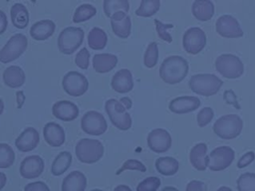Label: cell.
Returning a JSON list of instances; mask_svg holds the SVG:
<instances>
[{"mask_svg":"<svg viewBox=\"0 0 255 191\" xmlns=\"http://www.w3.org/2000/svg\"><path fill=\"white\" fill-rule=\"evenodd\" d=\"M189 70L188 62L181 56L172 55L166 57L159 67V77L161 80L170 85L180 83Z\"/></svg>","mask_w":255,"mask_h":191,"instance_id":"6da1fadb","label":"cell"},{"mask_svg":"<svg viewBox=\"0 0 255 191\" xmlns=\"http://www.w3.org/2000/svg\"><path fill=\"white\" fill-rule=\"evenodd\" d=\"M188 85L193 93L210 96L219 92L223 82L213 74H196L189 79Z\"/></svg>","mask_w":255,"mask_h":191,"instance_id":"7a4b0ae2","label":"cell"},{"mask_svg":"<svg viewBox=\"0 0 255 191\" xmlns=\"http://www.w3.org/2000/svg\"><path fill=\"white\" fill-rule=\"evenodd\" d=\"M214 133L223 139L237 137L243 128V120L238 114L230 113L220 116L213 124Z\"/></svg>","mask_w":255,"mask_h":191,"instance_id":"3957f363","label":"cell"},{"mask_svg":"<svg viewBox=\"0 0 255 191\" xmlns=\"http://www.w3.org/2000/svg\"><path fill=\"white\" fill-rule=\"evenodd\" d=\"M75 152L81 162L92 164L99 161L104 155V145L98 139L82 138L77 142Z\"/></svg>","mask_w":255,"mask_h":191,"instance_id":"277c9868","label":"cell"},{"mask_svg":"<svg viewBox=\"0 0 255 191\" xmlns=\"http://www.w3.org/2000/svg\"><path fill=\"white\" fill-rule=\"evenodd\" d=\"M84 30L80 27L69 26L63 29L58 37V49L61 53L66 55L73 54L83 43Z\"/></svg>","mask_w":255,"mask_h":191,"instance_id":"5b68a950","label":"cell"},{"mask_svg":"<svg viewBox=\"0 0 255 191\" xmlns=\"http://www.w3.org/2000/svg\"><path fill=\"white\" fill-rule=\"evenodd\" d=\"M215 68L221 76L227 79H236L243 75L244 65L239 57L233 54H222L215 60Z\"/></svg>","mask_w":255,"mask_h":191,"instance_id":"8992f818","label":"cell"},{"mask_svg":"<svg viewBox=\"0 0 255 191\" xmlns=\"http://www.w3.org/2000/svg\"><path fill=\"white\" fill-rule=\"evenodd\" d=\"M105 109L112 123L121 130H128L132 123L129 113L123 103L115 98H110L105 103Z\"/></svg>","mask_w":255,"mask_h":191,"instance_id":"52a82bcc","label":"cell"},{"mask_svg":"<svg viewBox=\"0 0 255 191\" xmlns=\"http://www.w3.org/2000/svg\"><path fill=\"white\" fill-rule=\"evenodd\" d=\"M27 46L28 40L24 34H14L0 50V62L7 64L15 61L25 52Z\"/></svg>","mask_w":255,"mask_h":191,"instance_id":"ba28073f","label":"cell"},{"mask_svg":"<svg viewBox=\"0 0 255 191\" xmlns=\"http://www.w3.org/2000/svg\"><path fill=\"white\" fill-rule=\"evenodd\" d=\"M62 87L68 95L72 96H80L88 91L89 82L80 72L70 71L63 77Z\"/></svg>","mask_w":255,"mask_h":191,"instance_id":"9c48e42d","label":"cell"},{"mask_svg":"<svg viewBox=\"0 0 255 191\" xmlns=\"http://www.w3.org/2000/svg\"><path fill=\"white\" fill-rule=\"evenodd\" d=\"M182 45L188 54L196 55L203 50L206 45L205 32L199 27L188 28L182 37Z\"/></svg>","mask_w":255,"mask_h":191,"instance_id":"30bf717a","label":"cell"},{"mask_svg":"<svg viewBox=\"0 0 255 191\" xmlns=\"http://www.w3.org/2000/svg\"><path fill=\"white\" fill-rule=\"evenodd\" d=\"M81 127L88 134L101 135L106 132L108 124L106 118L101 112L89 110L82 116Z\"/></svg>","mask_w":255,"mask_h":191,"instance_id":"8fae6325","label":"cell"},{"mask_svg":"<svg viewBox=\"0 0 255 191\" xmlns=\"http://www.w3.org/2000/svg\"><path fill=\"white\" fill-rule=\"evenodd\" d=\"M208 168L212 171H221L230 166L235 157V152L230 146H218L208 155Z\"/></svg>","mask_w":255,"mask_h":191,"instance_id":"7c38bea8","label":"cell"},{"mask_svg":"<svg viewBox=\"0 0 255 191\" xmlns=\"http://www.w3.org/2000/svg\"><path fill=\"white\" fill-rule=\"evenodd\" d=\"M147 146L155 153H162L167 151L172 144L171 135L163 128L152 129L146 138Z\"/></svg>","mask_w":255,"mask_h":191,"instance_id":"4fadbf2b","label":"cell"},{"mask_svg":"<svg viewBox=\"0 0 255 191\" xmlns=\"http://www.w3.org/2000/svg\"><path fill=\"white\" fill-rule=\"evenodd\" d=\"M216 32L225 38H239L243 36V31L239 22L231 15L220 16L215 23Z\"/></svg>","mask_w":255,"mask_h":191,"instance_id":"5bb4252c","label":"cell"},{"mask_svg":"<svg viewBox=\"0 0 255 191\" xmlns=\"http://www.w3.org/2000/svg\"><path fill=\"white\" fill-rule=\"evenodd\" d=\"M44 160L39 155H30L25 157L20 163V174L26 179H32L40 176L44 171Z\"/></svg>","mask_w":255,"mask_h":191,"instance_id":"9a60e30c","label":"cell"},{"mask_svg":"<svg viewBox=\"0 0 255 191\" xmlns=\"http://www.w3.org/2000/svg\"><path fill=\"white\" fill-rule=\"evenodd\" d=\"M53 115L63 121H71L78 117L79 107L70 100H58L52 106Z\"/></svg>","mask_w":255,"mask_h":191,"instance_id":"2e32d148","label":"cell"},{"mask_svg":"<svg viewBox=\"0 0 255 191\" xmlns=\"http://www.w3.org/2000/svg\"><path fill=\"white\" fill-rule=\"evenodd\" d=\"M200 105V99L197 96H182L173 98L169 104L168 108L170 111L178 114L187 113L195 110Z\"/></svg>","mask_w":255,"mask_h":191,"instance_id":"e0dca14e","label":"cell"},{"mask_svg":"<svg viewBox=\"0 0 255 191\" xmlns=\"http://www.w3.org/2000/svg\"><path fill=\"white\" fill-rule=\"evenodd\" d=\"M40 141V135L36 128L34 127H26L15 139L16 147L22 151L27 152L31 151L37 147Z\"/></svg>","mask_w":255,"mask_h":191,"instance_id":"ac0fdd59","label":"cell"},{"mask_svg":"<svg viewBox=\"0 0 255 191\" xmlns=\"http://www.w3.org/2000/svg\"><path fill=\"white\" fill-rule=\"evenodd\" d=\"M113 32L120 38H128L131 30L130 17L124 11L116 12L111 16Z\"/></svg>","mask_w":255,"mask_h":191,"instance_id":"d6986e66","label":"cell"},{"mask_svg":"<svg viewBox=\"0 0 255 191\" xmlns=\"http://www.w3.org/2000/svg\"><path fill=\"white\" fill-rule=\"evenodd\" d=\"M111 86L114 91L120 94H127L133 88L131 72L128 69H121L113 76Z\"/></svg>","mask_w":255,"mask_h":191,"instance_id":"ffe728a7","label":"cell"},{"mask_svg":"<svg viewBox=\"0 0 255 191\" xmlns=\"http://www.w3.org/2000/svg\"><path fill=\"white\" fill-rule=\"evenodd\" d=\"M43 135L46 142L53 147L61 146L66 139L64 128L54 121H50L45 124L43 128Z\"/></svg>","mask_w":255,"mask_h":191,"instance_id":"44dd1931","label":"cell"},{"mask_svg":"<svg viewBox=\"0 0 255 191\" xmlns=\"http://www.w3.org/2000/svg\"><path fill=\"white\" fill-rule=\"evenodd\" d=\"M189 160L195 169L204 171L208 167L209 162V157L207 155V145L203 142L195 144L189 152Z\"/></svg>","mask_w":255,"mask_h":191,"instance_id":"7402d4cb","label":"cell"},{"mask_svg":"<svg viewBox=\"0 0 255 191\" xmlns=\"http://www.w3.org/2000/svg\"><path fill=\"white\" fill-rule=\"evenodd\" d=\"M56 29V24L50 19L35 22L30 28V35L37 41H44L51 37Z\"/></svg>","mask_w":255,"mask_h":191,"instance_id":"603a6c76","label":"cell"},{"mask_svg":"<svg viewBox=\"0 0 255 191\" xmlns=\"http://www.w3.org/2000/svg\"><path fill=\"white\" fill-rule=\"evenodd\" d=\"M87 187V178L79 170L70 172L62 182V191H85Z\"/></svg>","mask_w":255,"mask_h":191,"instance_id":"cb8c5ba5","label":"cell"},{"mask_svg":"<svg viewBox=\"0 0 255 191\" xmlns=\"http://www.w3.org/2000/svg\"><path fill=\"white\" fill-rule=\"evenodd\" d=\"M26 80V76L22 68L19 66H9L3 72V81L4 84L9 88H20L24 85Z\"/></svg>","mask_w":255,"mask_h":191,"instance_id":"d4e9b609","label":"cell"},{"mask_svg":"<svg viewBox=\"0 0 255 191\" xmlns=\"http://www.w3.org/2000/svg\"><path fill=\"white\" fill-rule=\"evenodd\" d=\"M118 64V57L114 54L102 53L93 57V68L97 73L104 74L113 70Z\"/></svg>","mask_w":255,"mask_h":191,"instance_id":"484cf974","label":"cell"},{"mask_svg":"<svg viewBox=\"0 0 255 191\" xmlns=\"http://www.w3.org/2000/svg\"><path fill=\"white\" fill-rule=\"evenodd\" d=\"M191 11L199 21H208L214 14V4L210 0H195L192 3Z\"/></svg>","mask_w":255,"mask_h":191,"instance_id":"4316f807","label":"cell"},{"mask_svg":"<svg viewBox=\"0 0 255 191\" xmlns=\"http://www.w3.org/2000/svg\"><path fill=\"white\" fill-rule=\"evenodd\" d=\"M12 24L18 29H24L29 23V12L22 3H15L10 9Z\"/></svg>","mask_w":255,"mask_h":191,"instance_id":"83f0119b","label":"cell"},{"mask_svg":"<svg viewBox=\"0 0 255 191\" xmlns=\"http://www.w3.org/2000/svg\"><path fill=\"white\" fill-rule=\"evenodd\" d=\"M155 168L160 174L164 176H171L178 171L179 162L171 156L158 157L155 160Z\"/></svg>","mask_w":255,"mask_h":191,"instance_id":"f1b7e54d","label":"cell"},{"mask_svg":"<svg viewBox=\"0 0 255 191\" xmlns=\"http://www.w3.org/2000/svg\"><path fill=\"white\" fill-rule=\"evenodd\" d=\"M72 154L69 151L60 152L53 160L51 172L55 176H59L66 172L72 163Z\"/></svg>","mask_w":255,"mask_h":191,"instance_id":"f546056e","label":"cell"},{"mask_svg":"<svg viewBox=\"0 0 255 191\" xmlns=\"http://www.w3.org/2000/svg\"><path fill=\"white\" fill-rule=\"evenodd\" d=\"M108 42L107 33L99 27H94L88 34V44L93 50H102Z\"/></svg>","mask_w":255,"mask_h":191,"instance_id":"4dcf8cb0","label":"cell"},{"mask_svg":"<svg viewBox=\"0 0 255 191\" xmlns=\"http://www.w3.org/2000/svg\"><path fill=\"white\" fill-rule=\"evenodd\" d=\"M103 7L105 14L111 18L113 14L119 11L128 13L129 10V3L128 0H104Z\"/></svg>","mask_w":255,"mask_h":191,"instance_id":"1f68e13d","label":"cell"},{"mask_svg":"<svg viewBox=\"0 0 255 191\" xmlns=\"http://www.w3.org/2000/svg\"><path fill=\"white\" fill-rule=\"evenodd\" d=\"M96 13H97V9L92 4H89V3L81 4L75 10V13L73 16V22L81 23V22L87 21L92 17H94Z\"/></svg>","mask_w":255,"mask_h":191,"instance_id":"d6a6232c","label":"cell"},{"mask_svg":"<svg viewBox=\"0 0 255 191\" xmlns=\"http://www.w3.org/2000/svg\"><path fill=\"white\" fill-rule=\"evenodd\" d=\"M160 7L159 0H141L135 14L140 17H150L155 14Z\"/></svg>","mask_w":255,"mask_h":191,"instance_id":"836d02e7","label":"cell"},{"mask_svg":"<svg viewBox=\"0 0 255 191\" xmlns=\"http://www.w3.org/2000/svg\"><path fill=\"white\" fill-rule=\"evenodd\" d=\"M15 160V152L7 143H0V168L12 166Z\"/></svg>","mask_w":255,"mask_h":191,"instance_id":"e575fe53","label":"cell"},{"mask_svg":"<svg viewBox=\"0 0 255 191\" xmlns=\"http://www.w3.org/2000/svg\"><path fill=\"white\" fill-rule=\"evenodd\" d=\"M236 183L238 191H255V173L245 172L241 174Z\"/></svg>","mask_w":255,"mask_h":191,"instance_id":"d590c367","label":"cell"},{"mask_svg":"<svg viewBox=\"0 0 255 191\" xmlns=\"http://www.w3.org/2000/svg\"><path fill=\"white\" fill-rule=\"evenodd\" d=\"M158 60V48L156 42H151L148 44L144 56H143V63L146 68H153Z\"/></svg>","mask_w":255,"mask_h":191,"instance_id":"8d00e7d4","label":"cell"},{"mask_svg":"<svg viewBox=\"0 0 255 191\" xmlns=\"http://www.w3.org/2000/svg\"><path fill=\"white\" fill-rule=\"evenodd\" d=\"M160 186V179L155 176L146 177L136 186V191H156Z\"/></svg>","mask_w":255,"mask_h":191,"instance_id":"74e56055","label":"cell"},{"mask_svg":"<svg viewBox=\"0 0 255 191\" xmlns=\"http://www.w3.org/2000/svg\"><path fill=\"white\" fill-rule=\"evenodd\" d=\"M214 116V111L211 107L209 106H205L203 108H201L196 116V120H197V124L200 127H204L205 125H207L211 119Z\"/></svg>","mask_w":255,"mask_h":191,"instance_id":"f35d334b","label":"cell"},{"mask_svg":"<svg viewBox=\"0 0 255 191\" xmlns=\"http://www.w3.org/2000/svg\"><path fill=\"white\" fill-rule=\"evenodd\" d=\"M125 170H138V171L144 172V171H146V167L144 166L143 163H141L140 161H138L136 159H128L122 165V167L116 172V174L119 175V174H121Z\"/></svg>","mask_w":255,"mask_h":191,"instance_id":"ab89813d","label":"cell"},{"mask_svg":"<svg viewBox=\"0 0 255 191\" xmlns=\"http://www.w3.org/2000/svg\"><path fill=\"white\" fill-rule=\"evenodd\" d=\"M154 24H155V28H156V31H157V34H158L159 38L164 40V41H166V42H168V43H171L172 37L167 32V29L172 28L173 25L172 24H163L162 22H160L157 19L154 20Z\"/></svg>","mask_w":255,"mask_h":191,"instance_id":"60d3db41","label":"cell"},{"mask_svg":"<svg viewBox=\"0 0 255 191\" xmlns=\"http://www.w3.org/2000/svg\"><path fill=\"white\" fill-rule=\"evenodd\" d=\"M75 63L76 65L83 70L88 69L90 64V52L87 48H82L75 57Z\"/></svg>","mask_w":255,"mask_h":191,"instance_id":"b9f144b4","label":"cell"},{"mask_svg":"<svg viewBox=\"0 0 255 191\" xmlns=\"http://www.w3.org/2000/svg\"><path fill=\"white\" fill-rule=\"evenodd\" d=\"M255 159V153L253 151H248L245 154H243L237 161V167L238 168H244L250 163H252Z\"/></svg>","mask_w":255,"mask_h":191,"instance_id":"7bdbcfd3","label":"cell"},{"mask_svg":"<svg viewBox=\"0 0 255 191\" xmlns=\"http://www.w3.org/2000/svg\"><path fill=\"white\" fill-rule=\"evenodd\" d=\"M24 191H50L48 185L43 181H36L26 184Z\"/></svg>","mask_w":255,"mask_h":191,"instance_id":"ee69618b","label":"cell"},{"mask_svg":"<svg viewBox=\"0 0 255 191\" xmlns=\"http://www.w3.org/2000/svg\"><path fill=\"white\" fill-rule=\"evenodd\" d=\"M223 97H224V100L229 103V104H232L233 106H235L236 108H240V105L238 104V101L236 99V95L234 94V92L232 90H227L223 93Z\"/></svg>","mask_w":255,"mask_h":191,"instance_id":"f6af8a7d","label":"cell"},{"mask_svg":"<svg viewBox=\"0 0 255 191\" xmlns=\"http://www.w3.org/2000/svg\"><path fill=\"white\" fill-rule=\"evenodd\" d=\"M185 191H205V185L202 181L191 180L187 183Z\"/></svg>","mask_w":255,"mask_h":191,"instance_id":"bcb514c9","label":"cell"},{"mask_svg":"<svg viewBox=\"0 0 255 191\" xmlns=\"http://www.w3.org/2000/svg\"><path fill=\"white\" fill-rule=\"evenodd\" d=\"M7 24H8L7 16H6L5 12L0 9V35L5 32V30L7 28Z\"/></svg>","mask_w":255,"mask_h":191,"instance_id":"7dc6e473","label":"cell"},{"mask_svg":"<svg viewBox=\"0 0 255 191\" xmlns=\"http://www.w3.org/2000/svg\"><path fill=\"white\" fill-rule=\"evenodd\" d=\"M25 95H24V92L23 91H18L16 93V101H17V107L18 108H21L24 104V101H25Z\"/></svg>","mask_w":255,"mask_h":191,"instance_id":"c3c4849f","label":"cell"},{"mask_svg":"<svg viewBox=\"0 0 255 191\" xmlns=\"http://www.w3.org/2000/svg\"><path fill=\"white\" fill-rule=\"evenodd\" d=\"M120 101L123 103V105L126 107V109H130L132 106V101L128 96H124L120 99Z\"/></svg>","mask_w":255,"mask_h":191,"instance_id":"681fc988","label":"cell"},{"mask_svg":"<svg viewBox=\"0 0 255 191\" xmlns=\"http://www.w3.org/2000/svg\"><path fill=\"white\" fill-rule=\"evenodd\" d=\"M6 181H7V177H6L5 173L0 172V190H2V188L5 186Z\"/></svg>","mask_w":255,"mask_h":191,"instance_id":"f907efd6","label":"cell"},{"mask_svg":"<svg viewBox=\"0 0 255 191\" xmlns=\"http://www.w3.org/2000/svg\"><path fill=\"white\" fill-rule=\"evenodd\" d=\"M114 191H131V189L128 186V185H124V184H121V185H118Z\"/></svg>","mask_w":255,"mask_h":191,"instance_id":"816d5d0a","label":"cell"},{"mask_svg":"<svg viewBox=\"0 0 255 191\" xmlns=\"http://www.w3.org/2000/svg\"><path fill=\"white\" fill-rule=\"evenodd\" d=\"M161 191H179V190L173 186H166Z\"/></svg>","mask_w":255,"mask_h":191,"instance_id":"f5cc1de1","label":"cell"},{"mask_svg":"<svg viewBox=\"0 0 255 191\" xmlns=\"http://www.w3.org/2000/svg\"><path fill=\"white\" fill-rule=\"evenodd\" d=\"M216 191H232V189L229 188V187H227V186H221V187H219Z\"/></svg>","mask_w":255,"mask_h":191,"instance_id":"db71d44e","label":"cell"},{"mask_svg":"<svg viewBox=\"0 0 255 191\" xmlns=\"http://www.w3.org/2000/svg\"><path fill=\"white\" fill-rule=\"evenodd\" d=\"M3 110H4V102H3V100H2V98L0 97V115L2 114V112H3Z\"/></svg>","mask_w":255,"mask_h":191,"instance_id":"11a10c76","label":"cell"},{"mask_svg":"<svg viewBox=\"0 0 255 191\" xmlns=\"http://www.w3.org/2000/svg\"><path fill=\"white\" fill-rule=\"evenodd\" d=\"M91 191H103V190H101V189H93Z\"/></svg>","mask_w":255,"mask_h":191,"instance_id":"9f6ffc18","label":"cell"}]
</instances>
